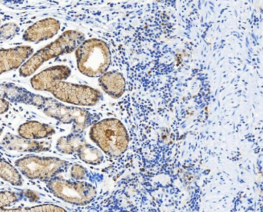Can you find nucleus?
<instances>
[{"label":"nucleus","mask_w":263,"mask_h":212,"mask_svg":"<svg viewBox=\"0 0 263 212\" xmlns=\"http://www.w3.org/2000/svg\"><path fill=\"white\" fill-rule=\"evenodd\" d=\"M89 138L102 151L111 158L120 157L129 146L127 130L117 119H103L92 125Z\"/></svg>","instance_id":"1"},{"label":"nucleus","mask_w":263,"mask_h":212,"mask_svg":"<svg viewBox=\"0 0 263 212\" xmlns=\"http://www.w3.org/2000/svg\"><path fill=\"white\" fill-rule=\"evenodd\" d=\"M85 41L83 32L67 30L52 43L37 51L20 68V75L28 77L35 73L46 62L64 54L71 53Z\"/></svg>","instance_id":"2"},{"label":"nucleus","mask_w":263,"mask_h":212,"mask_svg":"<svg viewBox=\"0 0 263 212\" xmlns=\"http://www.w3.org/2000/svg\"><path fill=\"white\" fill-rule=\"evenodd\" d=\"M30 106L37 107L49 117L63 124H72L73 133L82 134L92 123V115L87 109L68 106L58 100L33 93Z\"/></svg>","instance_id":"3"},{"label":"nucleus","mask_w":263,"mask_h":212,"mask_svg":"<svg viewBox=\"0 0 263 212\" xmlns=\"http://www.w3.org/2000/svg\"><path fill=\"white\" fill-rule=\"evenodd\" d=\"M79 70L90 78L107 72L111 64V52L107 43L98 38L85 40L76 50Z\"/></svg>","instance_id":"4"},{"label":"nucleus","mask_w":263,"mask_h":212,"mask_svg":"<svg viewBox=\"0 0 263 212\" xmlns=\"http://www.w3.org/2000/svg\"><path fill=\"white\" fill-rule=\"evenodd\" d=\"M67 161L55 157L29 156L15 161L17 169L32 180L48 181L65 172L70 166Z\"/></svg>","instance_id":"5"},{"label":"nucleus","mask_w":263,"mask_h":212,"mask_svg":"<svg viewBox=\"0 0 263 212\" xmlns=\"http://www.w3.org/2000/svg\"><path fill=\"white\" fill-rule=\"evenodd\" d=\"M49 191L63 202L75 205L90 203L97 196L93 185L83 181L67 180L57 176L47 182Z\"/></svg>","instance_id":"6"},{"label":"nucleus","mask_w":263,"mask_h":212,"mask_svg":"<svg viewBox=\"0 0 263 212\" xmlns=\"http://www.w3.org/2000/svg\"><path fill=\"white\" fill-rule=\"evenodd\" d=\"M47 92L59 101L73 106H93L103 100V94L98 89L65 81L55 82Z\"/></svg>","instance_id":"7"},{"label":"nucleus","mask_w":263,"mask_h":212,"mask_svg":"<svg viewBox=\"0 0 263 212\" xmlns=\"http://www.w3.org/2000/svg\"><path fill=\"white\" fill-rule=\"evenodd\" d=\"M32 55L33 49L29 46L0 49V75L21 67Z\"/></svg>","instance_id":"8"},{"label":"nucleus","mask_w":263,"mask_h":212,"mask_svg":"<svg viewBox=\"0 0 263 212\" xmlns=\"http://www.w3.org/2000/svg\"><path fill=\"white\" fill-rule=\"evenodd\" d=\"M61 24L53 18L40 20L28 27L23 35V40L29 43H39L53 38L59 31Z\"/></svg>","instance_id":"9"},{"label":"nucleus","mask_w":263,"mask_h":212,"mask_svg":"<svg viewBox=\"0 0 263 212\" xmlns=\"http://www.w3.org/2000/svg\"><path fill=\"white\" fill-rule=\"evenodd\" d=\"M1 145L5 149L17 152L39 153L49 151L52 147L49 141L29 140L11 133L3 137Z\"/></svg>","instance_id":"10"},{"label":"nucleus","mask_w":263,"mask_h":212,"mask_svg":"<svg viewBox=\"0 0 263 212\" xmlns=\"http://www.w3.org/2000/svg\"><path fill=\"white\" fill-rule=\"evenodd\" d=\"M71 69L66 66H55L47 68L30 80L31 86L35 90L47 92L53 83L67 80Z\"/></svg>","instance_id":"11"},{"label":"nucleus","mask_w":263,"mask_h":212,"mask_svg":"<svg viewBox=\"0 0 263 212\" xmlns=\"http://www.w3.org/2000/svg\"><path fill=\"white\" fill-rule=\"evenodd\" d=\"M100 87L109 97L119 99L126 92V82L124 75L117 71L103 74L99 79Z\"/></svg>","instance_id":"12"},{"label":"nucleus","mask_w":263,"mask_h":212,"mask_svg":"<svg viewBox=\"0 0 263 212\" xmlns=\"http://www.w3.org/2000/svg\"><path fill=\"white\" fill-rule=\"evenodd\" d=\"M55 133V130L53 127L37 121L25 122L18 128V136L29 140L46 139L53 136Z\"/></svg>","instance_id":"13"},{"label":"nucleus","mask_w":263,"mask_h":212,"mask_svg":"<svg viewBox=\"0 0 263 212\" xmlns=\"http://www.w3.org/2000/svg\"><path fill=\"white\" fill-rule=\"evenodd\" d=\"M87 142L83 134L72 132L58 139L57 142V149L63 154H75Z\"/></svg>","instance_id":"14"},{"label":"nucleus","mask_w":263,"mask_h":212,"mask_svg":"<svg viewBox=\"0 0 263 212\" xmlns=\"http://www.w3.org/2000/svg\"><path fill=\"white\" fill-rule=\"evenodd\" d=\"M80 160L91 165H99L104 160V156L100 148L86 143L77 153Z\"/></svg>","instance_id":"15"},{"label":"nucleus","mask_w":263,"mask_h":212,"mask_svg":"<svg viewBox=\"0 0 263 212\" xmlns=\"http://www.w3.org/2000/svg\"><path fill=\"white\" fill-rule=\"evenodd\" d=\"M0 178L14 186L23 185V178L16 168L0 158Z\"/></svg>","instance_id":"16"},{"label":"nucleus","mask_w":263,"mask_h":212,"mask_svg":"<svg viewBox=\"0 0 263 212\" xmlns=\"http://www.w3.org/2000/svg\"><path fill=\"white\" fill-rule=\"evenodd\" d=\"M0 212H67L64 208L58 205H37L29 208H0Z\"/></svg>","instance_id":"17"},{"label":"nucleus","mask_w":263,"mask_h":212,"mask_svg":"<svg viewBox=\"0 0 263 212\" xmlns=\"http://www.w3.org/2000/svg\"><path fill=\"white\" fill-rule=\"evenodd\" d=\"M20 28L15 23H7L0 26V40H9L18 35Z\"/></svg>","instance_id":"18"},{"label":"nucleus","mask_w":263,"mask_h":212,"mask_svg":"<svg viewBox=\"0 0 263 212\" xmlns=\"http://www.w3.org/2000/svg\"><path fill=\"white\" fill-rule=\"evenodd\" d=\"M20 200V196L13 191H0V208L13 205Z\"/></svg>","instance_id":"19"},{"label":"nucleus","mask_w":263,"mask_h":212,"mask_svg":"<svg viewBox=\"0 0 263 212\" xmlns=\"http://www.w3.org/2000/svg\"><path fill=\"white\" fill-rule=\"evenodd\" d=\"M70 175L74 180L83 181L87 179L89 173L87 169L83 165L80 164H73L71 166Z\"/></svg>","instance_id":"20"},{"label":"nucleus","mask_w":263,"mask_h":212,"mask_svg":"<svg viewBox=\"0 0 263 212\" xmlns=\"http://www.w3.org/2000/svg\"><path fill=\"white\" fill-rule=\"evenodd\" d=\"M9 108V103L6 99L0 97V114L7 112Z\"/></svg>","instance_id":"21"},{"label":"nucleus","mask_w":263,"mask_h":212,"mask_svg":"<svg viewBox=\"0 0 263 212\" xmlns=\"http://www.w3.org/2000/svg\"><path fill=\"white\" fill-rule=\"evenodd\" d=\"M8 86H9V83L6 84H0V97L1 98H4L6 95V92H7Z\"/></svg>","instance_id":"22"},{"label":"nucleus","mask_w":263,"mask_h":212,"mask_svg":"<svg viewBox=\"0 0 263 212\" xmlns=\"http://www.w3.org/2000/svg\"><path fill=\"white\" fill-rule=\"evenodd\" d=\"M2 133H3V129H2L1 128H0V136H1Z\"/></svg>","instance_id":"23"},{"label":"nucleus","mask_w":263,"mask_h":212,"mask_svg":"<svg viewBox=\"0 0 263 212\" xmlns=\"http://www.w3.org/2000/svg\"><path fill=\"white\" fill-rule=\"evenodd\" d=\"M1 23H2L1 18H0V26H1Z\"/></svg>","instance_id":"24"}]
</instances>
